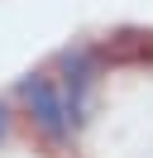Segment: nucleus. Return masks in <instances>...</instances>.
<instances>
[{"label": "nucleus", "mask_w": 153, "mask_h": 158, "mask_svg": "<svg viewBox=\"0 0 153 158\" xmlns=\"http://www.w3.org/2000/svg\"><path fill=\"white\" fill-rule=\"evenodd\" d=\"M19 96H24V106H29V120H34L48 139L62 144V139L72 134V120H67L62 91H57V81L48 77V72H29V77L19 81Z\"/></svg>", "instance_id": "obj_1"}, {"label": "nucleus", "mask_w": 153, "mask_h": 158, "mask_svg": "<svg viewBox=\"0 0 153 158\" xmlns=\"http://www.w3.org/2000/svg\"><path fill=\"white\" fill-rule=\"evenodd\" d=\"M110 58H153V34H120Z\"/></svg>", "instance_id": "obj_3"}, {"label": "nucleus", "mask_w": 153, "mask_h": 158, "mask_svg": "<svg viewBox=\"0 0 153 158\" xmlns=\"http://www.w3.org/2000/svg\"><path fill=\"white\" fill-rule=\"evenodd\" d=\"M96 53L91 48H72L62 53V81H57V91H62V106H67V120H72V129L86 120V101H91V86H96Z\"/></svg>", "instance_id": "obj_2"}, {"label": "nucleus", "mask_w": 153, "mask_h": 158, "mask_svg": "<svg viewBox=\"0 0 153 158\" xmlns=\"http://www.w3.org/2000/svg\"><path fill=\"white\" fill-rule=\"evenodd\" d=\"M5 129H10V106L0 101V139H5Z\"/></svg>", "instance_id": "obj_4"}]
</instances>
